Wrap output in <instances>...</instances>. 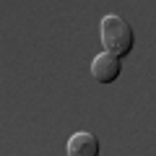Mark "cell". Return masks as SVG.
<instances>
[{"instance_id":"3957f363","label":"cell","mask_w":156,"mask_h":156,"mask_svg":"<svg viewBox=\"0 0 156 156\" xmlns=\"http://www.w3.org/2000/svg\"><path fill=\"white\" fill-rule=\"evenodd\" d=\"M65 151L68 156H99V140H96L94 133L81 130V133H73L68 138Z\"/></svg>"},{"instance_id":"6da1fadb","label":"cell","mask_w":156,"mask_h":156,"mask_svg":"<svg viewBox=\"0 0 156 156\" xmlns=\"http://www.w3.org/2000/svg\"><path fill=\"white\" fill-rule=\"evenodd\" d=\"M99 37H101V44H104V52L117 57H128L130 50L135 44V31L122 16L117 13H107L99 23Z\"/></svg>"},{"instance_id":"7a4b0ae2","label":"cell","mask_w":156,"mask_h":156,"mask_svg":"<svg viewBox=\"0 0 156 156\" xmlns=\"http://www.w3.org/2000/svg\"><path fill=\"white\" fill-rule=\"evenodd\" d=\"M122 73V60L117 55H109V52H99L91 62V76H94L96 83H115Z\"/></svg>"}]
</instances>
